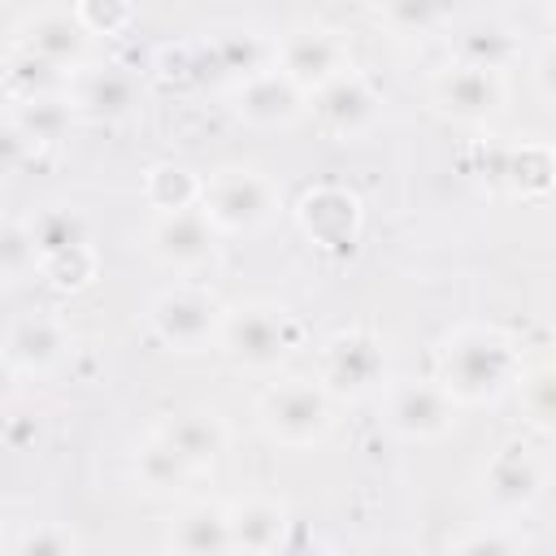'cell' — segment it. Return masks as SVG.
Returning a JSON list of instances; mask_svg holds the SVG:
<instances>
[{
	"label": "cell",
	"mask_w": 556,
	"mask_h": 556,
	"mask_svg": "<svg viewBox=\"0 0 556 556\" xmlns=\"http://www.w3.org/2000/svg\"><path fill=\"white\" fill-rule=\"evenodd\" d=\"M526 369V348L513 330L491 321H460L434 343V382L456 408H482L504 400Z\"/></svg>",
	"instance_id": "obj_1"
},
{
	"label": "cell",
	"mask_w": 556,
	"mask_h": 556,
	"mask_svg": "<svg viewBox=\"0 0 556 556\" xmlns=\"http://www.w3.org/2000/svg\"><path fill=\"white\" fill-rule=\"evenodd\" d=\"M304 330L295 321V313L278 300H265V295H252V300H239V304H226L222 308V326H217V352L235 365V369H248V374H278L291 352L300 348Z\"/></svg>",
	"instance_id": "obj_2"
},
{
	"label": "cell",
	"mask_w": 556,
	"mask_h": 556,
	"mask_svg": "<svg viewBox=\"0 0 556 556\" xmlns=\"http://www.w3.org/2000/svg\"><path fill=\"white\" fill-rule=\"evenodd\" d=\"M334 400L313 374H282L256 395V426L274 447L308 452L334 434Z\"/></svg>",
	"instance_id": "obj_3"
},
{
	"label": "cell",
	"mask_w": 556,
	"mask_h": 556,
	"mask_svg": "<svg viewBox=\"0 0 556 556\" xmlns=\"http://www.w3.org/2000/svg\"><path fill=\"white\" fill-rule=\"evenodd\" d=\"M200 208L217 235H256V230L278 222L282 187L269 169L248 165V161H230L204 178Z\"/></svg>",
	"instance_id": "obj_4"
},
{
	"label": "cell",
	"mask_w": 556,
	"mask_h": 556,
	"mask_svg": "<svg viewBox=\"0 0 556 556\" xmlns=\"http://www.w3.org/2000/svg\"><path fill=\"white\" fill-rule=\"evenodd\" d=\"M222 295L208 287V282H195V278H174L169 287H161L143 317H148V330L161 348L169 352H204L217 343V326H222Z\"/></svg>",
	"instance_id": "obj_5"
},
{
	"label": "cell",
	"mask_w": 556,
	"mask_h": 556,
	"mask_svg": "<svg viewBox=\"0 0 556 556\" xmlns=\"http://www.w3.org/2000/svg\"><path fill=\"white\" fill-rule=\"evenodd\" d=\"M313 378L330 391L334 404H356L365 395H378V387L387 382V343L365 326L334 330L317 348Z\"/></svg>",
	"instance_id": "obj_6"
},
{
	"label": "cell",
	"mask_w": 556,
	"mask_h": 556,
	"mask_svg": "<svg viewBox=\"0 0 556 556\" xmlns=\"http://www.w3.org/2000/svg\"><path fill=\"white\" fill-rule=\"evenodd\" d=\"M382 426L400 443H439L456 430V400L434 378H395L378 387Z\"/></svg>",
	"instance_id": "obj_7"
},
{
	"label": "cell",
	"mask_w": 556,
	"mask_h": 556,
	"mask_svg": "<svg viewBox=\"0 0 556 556\" xmlns=\"http://www.w3.org/2000/svg\"><path fill=\"white\" fill-rule=\"evenodd\" d=\"M222 235L204 217V208H174V213H152L143 230V252L169 269L174 278H200L204 269L217 265V243Z\"/></svg>",
	"instance_id": "obj_8"
},
{
	"label": "cell",
	"mask_w": 556,
	"mask_h": 556,
	"mask_svg": "<svg viewBox=\"0 0 556 556\" xmlns=\"http://www.w3.org/2000/svg\"><path fill=\"white\" fill-rule=\"evenodd\" d=\"M547 495V460L530 439H504L482 465V500L500 517H526Z\"/></svg>",
	"instance_id": "obj_9"
},
{
	"label": "cell",
	"mask_w": 556,
	"mask_h": 556,
	"mask_svg": "<svg viewBox=\"0 0 556 556\" xmlns=\"http://www.w3.org/2000/svg\"><path fill=\"white\" fill-rule=\"evenodd\" d=\"M274 70H282L304 96H313L317 87H326L330 78L352 70V48L339 30L300 22L274 39Z\"/></svg>",
	"instance_id": "obj_10"
},
{
	"label": "cell",
	"mask_w": 556,
	"mask_h": 556,
	"mask_svg": "<svg viewBox=\"0 0 556 556\" xmlns=\"http://www.w3.org/2000/svg\"><path fill=\"white\" fill-rule=\"evenodd\" d=\"M430 100L443 117L460 122V126H482L491 117L504 113L508 100V83L500 70H482L469 61H447L434 78H430Z\"/></svg>",
	"instance_id": "obj_11"
},
{
	"label": "cell",
	"mask_w": 556,
	"mask_h": 556,
	"mask_svg": "<svg viewBox=\"0 0 556 556\" xmlns=\"http://www.w3.org/2000/svg\"><path fill=\"white\" fill-rule=\"evenodd\" d=\"M295 222L304 230V239L321 252H352L361 243L365 230V204L352 187L339 182H321L308 187L295 204Z\"/></svg>",
	"instance_id": "obj_12"
},
{
	"label": "cell",
	"mask_w": 556,
	"mask_h": 556,
	"mask_svg": "<svg viewBox=\"0 0 556 556\" xmlns=\"http://www.w3.org/2000/svg\"><path fill=\"white\" fill-rule=\"evenodd\" d=\"M304 109H308V96L274 65H265V70H256L230 87V113L256 130L291 126V122H300Z\"/></svg>",
	"instance_id": "obj_13"
},
{
	"label": "cell",
	"mask_w": 556,
	"mask_h": 556,
	"mask_svg": "<svg viewBox=\"0 0 556 556\" xmlns=\"http://www.w3.org/2000/svg\"><path fill=\"white\" fill-rule=\"evenodd\" d=\"M308 109L321 122V130H330L334 139H356V135L374 130V122L382 113V96L361 70H343L339 78H330L326 87H317L308 96Z\"/></svg>",
	"instance_id": "obj_14"
},
{
	"label": "cell",
	"mask_w": 556,
	"mask_h": 556,
	"mask_svg": "<svg viewBox=\"0 0 556 556\" xmlns=\"http://www.w3.org/2000/svg\"><path fill=\"white\" fill-rule=\"evenodd\" d=\"M70 352V330L56 313H43V308H30L22 317L9 321L4 330V343H0V356L13 374H26V378H43L52 374Z\"/></svg>",
	"instance_id": "obj_15"
},
{
	"label": "cell",
	"mask_w": 556,
	"mask_h": 556,
	"mask_svg": "<svg viewBox=\"0 0 556 556\" xmlns=\"http://www.w3.org/2000/svg\"><path fill=\"white\" fill-rule=\"evenodd\" d=\"M226 530H230V552H252V556H265V552H278L287 547V534H291V508L278 500V495H239L226 504Z\"/></svg>",
	"instance_id": "obj_16"
},
{
	"label": "cell",
	"mask_w": 556,
	"mask_h": 556,
	"mask_svg": "<svg viewBox=\"0 0 556 556\" xmlns=\"http://www.w3.org/2000/svg\"><path fill=\"white\" fill-rule=\"evenodd\" d=\"M70 100L91 122H122L139 104V78L126 65H83L70 78Z\"/></svg>",
	"instance_id": "obj_17"
},
{
	"label": "cell",
	"mask_w": 556,
	"mask_h": 556,
	"mask_svg": "<svg viewBox=\"0 0 556 556\" xmlns=\"http://www.w3.org/2000/svg\"><path fill=\"white\" fill-rule=\"evenodd\" d=\"M156 434H165L174 443V452L200 473V469H213L222 460V452L230 447V426L217 408H178V413H165L156 426Z\"/></svg>",
	"instance_id": "obj_18"
},
{
	"label": "cell",
	"mask_w": 556,
	"mask_h": 556,
	"mask_svg": "<svg viewBox=\"0 0 556 556\" xmlns=\"http://www.w3.org/2000/svg\"><path fill=\"white\" fill-rule=\"evenodd\" d=\"M17 48L30 52V56H39V61H48V65H56V70H65V74H78V70L87 65L91 39H87V30L74 22V13L48 9V13H39V17H30V22L22 26Z\"/></svg>",
	"instance_id": "obj_19"
},
{
	"label": "cell",
	"mask_w": 556,
	"mask_h": 556,
	"mask_svg": "<svg viewBox=\"0 0 556 556\" xmlns=\"http://www.w3.org/2000/svg\"><path fill=\"white\" fill-rule=\"evenodd\" d=\"M274 65V43L261 39L256 30L248 26H230V30H213L204 43H200V70L226 87H235L239 78L256 74Z\"/></svg>",
	"instance_id": "obj_20"
},
{
	"label": "cell",
	"mask_w": 556,
	"mask_h": 556,
	"mask_svg": "<svg viewBox=\"0 0 556 556\" xmlns=\"http://www.w3.org/2000/svg\"><path fill=\"white\" fill-rule=\"evenodd\" d=\"M165 547L182 556H222L230 552V530H226V504L191 500L165 521Z\"/></svg>",
	"instance_id": "obj_21"
},
{
	"label": "cell",
	"mask_w": 556,
	"mask_h": 556,
	"mask_svg": "<svg viewBox=\"0 0 556 556\" xmlns=\"http://www.w3.org/2000/svg\"><path fill=\"white\" fill-rule=\"evenodd\" d=\"M130 478H135V486L143 495H178L195 478V469L174 452V443L165 434L152 430L130 452Z\"/></svg>",
	"instance_id": "obj_22"
},
{
	"label": "cell",
	"mask_w": 556,
	"mask_h": 556,
	"mask_svg": "<svg viewBox=\"0 0 556 556\" xmlns=\"http://www.w3.org/2000/svg\"><path fill=\"white\" fill-rule=\"evenodd\" d=\"M552 174H556V156L543 139H521V143L504 148L495 161V178L517 200H543L552 191Z\"/></svg>",
	"instance_id": "obj_23"
},
{
	"label": "cell",
	"mask_w": 556,
	"mask_h": 556,
	"mask_svg": "<svg viewBox=\"0 0 556 556\" xmlns=\"http://www.w3.org/2000/svg\"><path fill=\"white\" fill-rule=\"evenodd\" d=\"M378 22L395 39H430L443 35L456 17V0H378Z\"/></svg>",
	"instance_id": "obj_24"
},
{
	"label": "cell",
	"mask_w": 556,
	"mask_h": 556,
	"mask_svg": "<svg viewBox=\"0 0 556 556\" xmlns=\"http://www.w3.org/2000/svg\"><path fill=\"white\" fill-rule=\"evenodd\" d=\"M13 122L26 130V139L39 148V143H61L74 122H78V109L70 100V91H56V96H30V100H13Z\"/></svg>",
	"instance_id": "obj_25"
},
{
	"label": "cell",
	"mask_w": 556,
	"mask_h": 556,
	"mask_svg": "<svg viewBox=\"0 0 556 556\" xmlns=\"http://www.w3.org/2000/svg\"><path fill=\"white\" fill-rule=\"evenodd\" d=\"M26 230H30V243H35V256H39V261L91 243L87 217H83L78 208H70V204H48V208L30 213V217H26ZM35 274H39V269H35Z\"/></svg>",
	"instance_id": "obj_26"
},
{
	"label": "cell",
	"mask_w": 556,
	"mask_h": 556,
	"mask_svg": "<svg viewBox=\"0 0 556 556\" xmlns=\"http://www.w3.org/2000/svg\"><path fill=\"white\" fill-rule=\"evenodd\" d=\"M200 191H204V178L187 165H174V161H161L143 174V200L152 213H174V208H195L200 204Z\"/></svg>",
	"instance_id": "obj_27"
},
{
	"label": "cell",
	"mask_w": 556,
	"mask_h": 556,
	"mask_svg": "<svg viewBox=\"0 0 556 556\" xmlns=\"http://www.w3.org/2000/svg\"><path fill=\"white\" fill-rule=\"evenodd\" d=\"M70 78L65 70L30 56V52H13L9 65H4V87H9V100H30V96H56V91H70Z\"/></svg>",
	"instance_id": "obj_28"
},
{
	"label": "cell",
	"mask_w": 556,
	"mask_h": 556,
	"mask_svg": "<svg viewBox=\"0 0 556 556\" xmlns=\"http://www.w3.org/2000/svg\"><path fill=\"white\" fill-rule=\"evenodd\" d=\"M517 56H521V43H517V35L508 26H473L456 43V61H469V65H482V70H500V74Z\"/></svg>",
	"instance_id": "obj_29"
},
{
	"label": "cell",
	"mask_w": 556,
	"mask_h": 556,
	"mask_svg": "<svg viewBox=\"0 0 556 556\" xmlns=\"http://www.w3.org/2000/svg\"><path fill=\"white\" fill-rule=\"evenodd\" d=\"M96 274H100L96 248L83 243V248H70V252H56V256L39 261V274H35V278H43V282L56 287V291H83V287L96 282Z\"/></svg>",
	"instance_id": "obj_30"
},
{
	"label": "cell",
	"mask_w": 556,
	"mask_h": 556,
	"mask_svg": "<svg viewBox=\"0 0 556 556\" xmlns=\"http://www.w3.org/2000/svg\"><path fill=\"white\" fill-rule=\"evenodd\" d=\"M74 22L87 30V39H113L126 35L135 22V0H74Z\"/></svg>",
	"instance_id": "obj_31"
},
{
	"label": "cell",
	"mask_w": 556,
	"mask_h": 556,
	"mask_svg": "<svg viewBox=\"0 0 556 556\" xmlns=\"http://www.w3.org/2000/svg\"><path fill=\"white\" fill-rule=\"evenodd\" d=\"M35 269H39V256H35V243H30L26 222L4 217L0 222V282L35 278Z\"/></svg>",
	"instance_id": "obj_32"
},
{
	"label": "cell",
	"mask_w": 556,
	"mask_h": 556,
	"mask_svg": "<svg viewBox=\"0 0 556 556\" xmlns=\"http://www.w3.org/2000/svg\"><path fill=\"white\" fill-rule=\"evenodd\" d=\"M513 391H521V413L530 417V426L539 430V434H547L552 430V369L547 365H526L521 369V378H517V387Z\"/></svg>",
	"instance_id": "obj_33"
},
{
	"label": "cell",
	"mask_w": 556,
	"mask_h": 556,
	"mask_svg": "<svg viewBox=\"0 0 556 556\" xmlns=\"http://www.w3.org/2000/svg\"><path fill=\"white\" fill-rule=\"evenodd\" d=\"M13 552H35V556H61V552H78L83 547V539L70 530V526H61V521H39L35 530H26V534H17L13 543H9Z\"/></svg>",
	"instance_id": "obj_34"
},
{
	"label": "cell",
	"mask_w": 556,
	"mask_h": 556,
	"mask_svg": "<svg viewBox=\"0 0 556 556\" xmlns=\"http://www.w3.org/2000/svg\"><path fill=\"white\" fill-rule=\"evenodd\" d=\"M500 530H469L460 539H452L456 552H486V556H508V552H521L526 539L513 530V521H495Z\"/></svg>",
	"instance_id": "obj_35"
},
{
	"label": "cell",
	"mask_w": 556,
	"mask_h": 556,
	"mask_svg": "<svg viewBox=\"0 0 556 556\" xmlns=\"http://www.w3.org/2000/svg\"><path fill=\"white\" fill-rule=\"evenodd\" d=\"M30 139H26V130L13 122V113H0V174H13L17 165H26V156H30Z\"/></svg>",
	"instance_id": "obj_36"
},
{
	"label": "cell",
	"mask_w": 556,
	"mask_h": 556,
	"mask_svg": "<svg viewBox=\"0 0 556 556\" xmlns=\"http://www.w3.org/2000/svg\"><path fill=\"white\" fill-rule=\"evenodd\" d=\"M547 74H552V48H543V52L534 56V78H539V96H543V100H552V83H547Z\"/></svg>",
	"instance_id": "obj_37"
},
{
	"label": "cell",
	"mask_w": 556,
	"mask_h": 556,
	"mask_svg": "<svg viewBox=\"0 0 556 556\" xmlns=\"http://www.w3.org/2000/svg\"><path fill=\"white\" fill-rule=\"evenodd\" d=\"M9 378H13V369H9L4 356H0V400H4V391H9Z\"/></svg>",
	"instance_id": "obj_38"
}]
</instances>
